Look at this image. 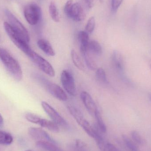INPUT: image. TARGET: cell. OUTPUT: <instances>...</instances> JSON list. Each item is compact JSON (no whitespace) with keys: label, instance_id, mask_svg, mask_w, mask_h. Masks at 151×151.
Wrapping results in <instances>:
<instances>
[{"label":"cell","instance_id":"28","mask_svg":"<svg viewBox=\"0 0 151 151\" xmlns=\"http://www.w3.org/2000/svg\"><path fill=\"white\" fill-rule=\"evenodd\" d=\"M132 139L135 142L140 145H144L146 144V141L137 131L134 130L131 133Z\"/></svg>","mask_w":151,"mask_h":151},{"label":"cell","instance_id":"31","mask_svg":"<svg viewBox=\"0 0 151 151\" xmlns=\"http://www.w3.org/2000/svg\"><path fill=\"white\" fill-rule=\"evenodd\" d=\"M25 118L26 119L30 122L35 124H38V125L41 119H42L40 116L31 113L26 114L25 115Z\"/></svg>","mask_w":151,"mask_h":151},{"label":"cell","instance_id":"2","mask_svg":"<svg viewBox=\"0 0 151 151\" xmlns=\"http://www.w3.org/2000/svg\"><path fill=\"white\" fill-rule=\"evenodd\" d=\"M4 27L6 33L12 42L30 58L34 51L30 47L28 42L25 41L12 29L8 22H5L4 23Z\"/></svg>","mask_w":151,"mask_h":151},{"label":"cell","instance_id":"39","mask_svg":"<svg viewBox=\"0 0 151 151\" xmlns=\"http://www.w3.org/2000/svg\"><path fill=\"white\" fill-rule=\"evenodd\" d=\"M31 151V150H27V151Z\"/></svg>","mask_w":151,"mask_h":151},{"label":"cell","instance_id":"38","mask_svg":"<svg viewBox=\"0 0 151 151\" xmlns=\"http://www.w3.org/2000/svg\"><path fill=\"white\" fill-rule=\"evenodd\" d=\"M150 68L151 69V62L150 63Z\"/></svg>","mask_w":151,"mask_h":151},{"label":"cell","instance_id":"8","mask_svg":"<svg viewBox=\"0 0 151 151\" xmlns=\"http://www.w3.org/2000/svg\"><path fill=\"white\" fill-rule=\"evenodd\" d=\"M30 58L45 74L51 77L55 76V73L53 66L39 54L34 51Z\"/></svg>","mask_w":151,"mask_h":151},{"label":"cell","instance_id":"11","mask_svg":"<svg viewBox=\"0 0 151 151\" xmlns=\"http://www.w3.org/2000/svg\"><path fill=\"white\" fill-rule=\"evenodd\" d=\"M29 135L34 140L38 141H46L56 144L54 140L46 131L39 128L31 127L28 129Z\"/></svg>","mask_w":151,"mask_h":151},{"label":"cell","instance_id":"3","mask_svg":"<svg viewBox=\"0 0 151 151\" xmlns=\"http://www.w3.org/2000/svg\"><path fill=\"white\" fill-rule=\"evenodd\" d=\"M65 15L69 18L76 22H81L86 17L82 5L78 2L74 3L73 0L67 1L64 8Z\"/></svg>","mask_w":151,"mask_h":151},{"label":"cell","instance_id":"34","mask_svg":"<svg viewBox=\"0 0 151 151\" xmlns=\"http://www.w3.org/2000/svg\"><path fill=\"white\" fill-rule=\"evenodd\" d=\"M106 149H107L108 151H120L114 145L110 143L106 145Z\"/></svg>","mask_w":151,"mask_h":151},{"label":"cell","instance_id":"9","mask_svg":"<svg viewBox=\"0 0 151 151\" xmlns=\"http://www.w3.org/2000/svg\"><path fill=\"white\" fill-rule=\"evenodd\" d=\"M111 61L117 73L127 83L131 85V81L125 75L124 61L120 53L117 50H114L112 54Z\"/></svg>","mask_w":151,"mask_h":151},{"label":"cell","instance_id":"10","mask_svg":"<svg viewBox=\"0 0 151 151\" xmlns=\"http://www.w3.org/2000/svg\"><path fill=\"white\" fill-rule=\"evenodd\" d=\"M41 106L44 111L52 119V121L56 123L58 126H62L64 127H68L66 121L49 104L45 101H42Z\"/></svg>","mask_w":151,"mask_h":151},{"label":"cell","instance_id":"16","mask_svg":"<svg viewBox=\"0 0 151 151\" xmlns=\"http://www.w3.org/2000/svg\"><path fill=\"white\" fill-rule=\"evenodd\" d=\"M36 146L44 151H63L58 147L56 144L46 141H38Z\"/></svg>","mask_w":151,"mask_h":151},{"label":"cell","instance_id":"26","mask_svg":"<svg viewBox=\"0 0 151 151\" xmlns=\"http://www.w3.org/2000/svg\"><path fill=\"white\" fill-rule=\"evenodd\" d=\"M96 76L97 81L103 84H107L108 83L107 76L104 70L102 68L97 69Z\"/></svg>","mask_w":151,"mask_h":151},{"label":"cell","instance_id":"15","mask_svg":"<svg viewBox=\"0 0 151 151\" xmlns=\"http://www.w3.org/2000/svg\"><path fill=\"white\" fill-rule=\"evenodd\" d=\"M68 111L72 116L74 118L77 123L81 126L83 123L86 120L83 117L82 113L75 106L72 105H69L67 106Z\"/></svg>","mask_w":151,"mask_h":151},{"label":"cell","instance_id":"25","mask_svg":"<svg viewBox=\"0 0 151 151\" xmlns=\"http://www.w3.org/2000/svg\"><path fill=\"white\" fill-rule=\"evenodd\" d=\"M122 138L125 145L128 149L131 151H140L138 146L135 144L132 140L130 139L127 136L123 134L122 135Z\"/></svg>","mask_w":151,"mask_h":151},{"label":"cell","instance_id":"30","mask_svg":"<svg viewBox=\"0 0 151 151\" xmlns=\"http://www.w3.org/2000/svg\"><path fill=\"white\" fill-rule=\"evenodd\" d=\"M96 26V19L94 17H91L88 20L85 27V31L88 34L93 32Z\"/></svg>","mask_w":151,"mask_h":151},{"label":"cell","instance_id":"35","mask_svg":"<svg viewBox=\"0 0 151 151\" xmlns=\"http://www.w3.org/2000/svg\"><path fill=\"white\" fill-rule=\"evenodd\" d=\"M3 119L1 115L0 114V126L3 124Z\"/></svg>","mask_w":151,"mask_h":151},{"label":"cell","instance_id":"36","mask_svg":"<svg viewBox=\"0 0 151 151\" xmlns=\"http://www.w3.org/2000/svg\"><path fill=\"white\" fill-rule=\"evenodd\" d=\"M149 99H150V100L151 101V94H150L149 95Z\"/></svg>","mask_w":151,"mask_h":151},{"label":"cell","instance_id":"21","mask_svg":"<svg viewBox=\"0 0 151 151\" xmlns=\"http://www.w3.org/2000/svg\"><path fill=\"white\" fill-rule=\"evenodd\" d=\"M71 57L73 63L74 64L76 67L81 70H84V65L82 61L75 50H72L71 52Z\"/></svg>","mask_w":151,"mask_h":151},{"label":"cell","instance_id":"17","mask_svg":"<svg viewBox=\"0 0 151 151\" xmlns=\"http://www.w3.org/2000/svg\"><path fill=\"white\" fill-rule=\"evenodd\" d=\"M94 127V129H95V132H94L93 138L96 141L97 145L98 146L99 148L100 149V150L106 151L107 144H106L104 137L99 133V129L96 125H95Z\"/></svg>","mask_w":151,"mask_h":151},{"label":"cell","instance_id":"37","mask_svg":"<svg viewBox=\"0 0 151 151\" xmlns=\"http://www.w3.org/2000/svg\"><path fill=\"white\" fill-rule=\"evenodd\" d=\"M99 1H100V2H103V0H99Z\"/></svg>","mask_w":151,"mask_h":151},{"label":"cell","instance_id":"27","mask_svg":"<svg viewBox=\"0 0 151 151\" xmlns=\"http://www.w3.org/2000/svg\"><path fill=\"white\" fill-rule=\"evenodd\" d=\"M12 141L13 138L10 134L4 131H0V144L9 145Z\"/></svg>","mask_w":151,"mask_h":151},{"label":"cell","instance_id":"14","mask_svg":"<svg viewBox=\"0 0 151 151\" xmlns=\"http://www.w3.org/2000/svg\"><path fill=\"white\" fill-rule=\"evenodd\" d=\"M39 47L47 55L54 56L55 55V50L49 42L47 40L40 39L37 42Z\"/></svg>","mask_w":151,"mask_h":151},{"label":"cell","instance_id":"20","mask_svg":"<svg viewBox=\"0 0 151 151\" xmlns=\"http://www.w3.org/2000/svg\"><path fill=\"white\" fill-rule=\"evenodd\" d=\"M50 14L53 21L58 22L60 20V17L57 7L54 2L52 1L50 4L49 7Z\"/></svg>","mask_w":151,"mask_h":151},{"label":"cell","instance_id":"7","mask_svg":"<svg viewBox=\"0 0 151 151\" xmlns=\"http://www.w3.org/2000/svg\"><path fill=\"white\" fill-rule=\"evenodd\" d=\"M61 81L64 89L71 96H75L76 94L75 80L72 73L68 70L62 72Z\"/></svg>","mask_w":151,"mask_h":151},{"label":"cell","instance_id":"23","mask_svg":"<svg viewBox=\"0 0 151 151\" xmlns=\"http://www.w3.org/2000/svg\"><path fill=\"white\" fill-rule=\"evenodd\" d=\"M90 54L91 53L88 51L85 54L82 55V56L88 68L92 70H97L96 64Z\"/></svg>","mask_w":151,"mask_h":151},{"label":"cell","instance_id":"29","mask_svg":"<svg viewBox=\"0 0 151 151\" xmlns=\"http://www.w3.org/2000/svg\"><path fill=\"white\" fill-rule=\"evenodd\" d=\"M81 127L89 136L93 138L95 129L94 127L91 126L88 121L86 120Z\"/></svg>","mask_w":151,"mask_h":151},{"label":"cell","instance_id":"5","mask_svg":"<svg viewBox=\"0 0 151 151\" xmlns=\"http://www.w3.org/2000/svg\"><path fill=\"white\" fill-rule=\"evenodd\" d=\"M4 13L9 21V24L12 29L25 41L29 43L30 40V35L25 27L9 10L5 9Z\"/></svg>","mask_w":151,"mask_h":151},{"label":"cell","instance_id":"22","mask_svg":"<svg viewBox=\"0 0 151 151\" xmlns=\"http://www.w3.org/2000/svg\"><path fill=\"white\" fill-rule=\"evenodd\" d=\"M94 117H95L96 121V125L98 128L99 129L102 133H106V126L104 122L101 114L100 113L98 110L95 112Z\"/></svg>","mask_w":151,"mask_h":151},{"label":"cell","instance_id":"6","mask_svg":"<svg viewBox=\"0 0 151 151\" xmlns=\"http://www.w3.org/2000/svg\"><path fill=\"white\" fill-rule=\"evenodd\" d=\"M24 15L27 21L31 25L38 24L41 17L40 7L35 3L27 4L24 9Z\"/></svg>","mask_w":151,"mask_h":151},{"label":"cell","instance_id":"1","mask_svg":"<svg viewBox=\"0 0 151 151\" xmlns=\"http://www.w3.org/2000/svg\"><path fill=\"white\" fill-rule=\"evenodd\" d=\"M0 60L7 71L17 81H20L23 77V72L20 65L11 54L3 48L0 47Z\"/></svg>","mask_w":151,"mask_h":151},{"label":"cell","instance_id":"4","mask_svg":"<svg viewBox=\"0 0 151 151\" xmlns=\"http://www.w3.org/2000/svg\"><path fill=\"white\" fill-rule=\"evenodd\" d=\"M39 81L42 86L57 99L62 101H66L68 96L65 91L61 87L41 76L38 77Z\"/></svg>","mask_w":151,"mask_h":151},{"label":"cell","instance_id":"13","mask_svg":"<svg viewBox=\"0 0 151 151\" xmlns=\"http://www.w3.org/2000/svg\"><path fill=\"white\" fill-rule=\"evenodd\" d=\"M78 39L80 44V50L82 55L88 51L89 42V34L85 31H80L78 34Z\"/></svg>","mask_w":151,"mask_h":151},{"label":"cell","instance_id":"12","mask_svg":"<svg viewBox=\"0 0 151 151\" xmlns=\"http://www.w3.org/2000/svg\"><path fill=\"white\" fill-rule=\"evenodd\" d=\"M81 98L89 113L92 116H94L98 109L92 97L87 91H83L81 93Z\"/></svg>","mask_w":151,"mask_h":151},{"label":"cell","instance_id":"19","mask_svg":"<svg viewBox=\"0 0 151 151\" xmlns=\"http://www.w3.org/2000/svg\"><path fill=\"white\" fill-rule=\"evenodd\" d=\"M88 51L93 55H99L102 53V47L100 43L96 40L89 41L88 45Z\"/></svg>","mask_w":151,"mask_h":151},{"label":"cell","instance_id":"32","mask_svg":"<svg viewBox=\"0 0 151 151\" xmlns=\"http://www.w3.org/2000/svg\"><path fill=\"white\" fill-rule=\"evenodd\" d=\"M123 0H111V7L113 13H115L122 3Z\"/></svg>","mask_w":151,"mask_h":151},{"label":"cell","instance_id":"33","mask_svg":"<svg viewBox=\"0 0 151 151\" xmlns=\"http://www.w3.org/2000/svg\"><path fill=\"white\" fill-rule=\"evenodd\" d=\"M83 4L87 9H90L94 5V0H82Z\"/></svg>","mask_w":151,"mask_h":151},{"label":"cell","instance_id":"24","mask_svg":"<svg viewBox=\"0 0 151 151\" xmlns=\"http://www.w3.org/2000/svg\"><path fill=\"white\" fill-rule=\"evenodd\" d=\"M74 151H90L88 146L83 141L76 139L73 144Z\"/></svg>","mask_w":151,"mask_h":151},{"label":"cell","instance_id":"18","mask_svg":"<svg viewBox=\"0 0 151 151\" xmlns=\"http://www.w3.org/2000/svg\"><path fill=\"white\" fill-rule=\"evenodd\" d=\"M39 125L42 127L55 133L58 132L59 130L58 126L56 123L52 121L46 119L42 118L39 122Z\"/></svg>","mask_w":151,"mask_h":151}]
</instances>
